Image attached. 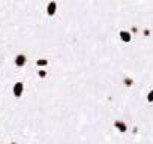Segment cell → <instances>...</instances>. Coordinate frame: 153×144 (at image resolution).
<instances>
[{"label": "cell", "instance_id": "obj_8", "mask_svg": "<svg viewBox=\"0 0 153 144\" xmlns=\"http://www.w3.org/2000/svg\"><path fill=\"white\" fill-rule=\"evenodd\" d=\"M38 75H39L41 78H45V77H47V71H44V69H41V71L38 72Z\"/></svg>", "mask_w": 153, "mask_h": 144}, {"label": "cell", "instance_id": "obj_10", "mask_svg": "<svg viewBox=\"0 0 153 144\" xmlns=\"http://www.w3.org/2000/svg\"><path fill=\"white\" fill-rule=\"evenodd\" d=\"M9 144H17V143H9Z\"/></svg>", "mask_w": 153, "mask_h": 144}, {"label": "cell", "instance_id": "obj_4", "mask_svg": "<svg viewBox=\"0 0 153 144\" xmlns=\"http://www.w3.org/2000/svg\"><path fill=\"white\" fill-rule=\"evenodd\" d=\"M120 39H122L123 42H131V39H132V38H131V33H129V32H125V30H120Z\"/></svg>", "mask_w": 153, "mask_h": 144}, {"label": "cell", "instance_id": "obj_3", "mask_svg": "<svg viewBox=\"0 0 153 144\" xmlns=\"http://www.w3.org/2000/svg\"><path fill=\"white\" fill-rule=\"evenodd\" d=\"M26 62H27V57H26L24 54H18L17 57H15V65H17L18 68H23L26 65Z\"/></svg>", "mask_w": 153, "mask_h": 144}, {"label": "cell", "instance_id": "obj_9", "mask_svg": "<svg viewBox=\"0 0 153 144\" xmlns=\"http://www.w3.org/2000/svg\"><path fill=\"white\" fill-rule=\"evenodd\" d=\"M147 101H149V102H153V90H150L149 95H147Z\"/></svg>", "mask_w": 153, "mask_h": 144}, {"label": "cell", "instance_id": "obj_2", "mask_svg": "<svg viewBox=\"0 0 153 144\" xmlns=\"http://www.w3.org/2000/svg\"><path fill=\"white\" fill-rule=\"evenodd\" d=\"M56 11H57V3L53 0V2H50L48 5H47V14H48L50 17H53V15L56 14Z\"/></svg>", "mask_w": 153, "mask_h": 144}, {"label": "cell", "instance_id": "obj_5", "mask_svg": "<svg viewBox=\"0 0 153 144\" xmlns=\"http://www.w3.org/2000/svg\"><path fill=\"white\" fill-rule=\"evenodd\" d=\"M114 126L117 128V129H119L120 132H126V131H128V126H126V125L123 123V122H120V120H117V122H116V123H114Z\"/></svg>", "mask_w": 153, "mask_h": 144}, {"label": "cell", "instance_id": "obj_1", "mask_svg": "<svg viewBox=\"0 0 153 144\" xmlns=\"http://www.w3.org/2000/svg\"><path fill=\"white\" fill-rule=\"evenodd\" d=\"M23 92H24V84L21 81H17L14 84V87H12L14 96H15V98H21V96H23Z\"/></svg>", "mask_w": 153, "mask_h": 144}, {"label": "cell", "instance_id": "obj_6", "mask_svg": "<svg viewBox=\"0 0 153 144\" xmlns=\"http://www.w3.org/2000/svg\"><path fill=\"white\" fill-rule=\"evenodd\" d=\"M36 65H38V66H47V65H48V60H45V59H39V60L36 62Z\"/></svg>", "mask_w": 153, "mask_h": 144}, {"label": "cell", "instance_id": "obj_7", "mask_svg": "<svg viewBox=\"0 0 153 144\" xmlns=\"http://www.w3.org/2000/svg\"><path fill=\"white\" fill-rule=\"evenodd\" d=\"M132 78H125V84H126V86H128V87H131V86H132Z\"/></svg>", "mask_w": 153, "mask_h": 144}]
</instances>
